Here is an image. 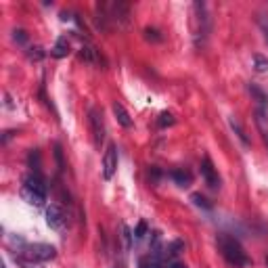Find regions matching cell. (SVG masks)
Returning <instances> with one entry per match:
<instances>
[{"label": "cell", "instance_id": "cell-1", "mask_svg": "<svg viewBox=\"0 0 268 268\" xmlns=\"http://www.w3.org/2000/svg\"><path fill=\"white\" fill-rule=\"evenodd\" d=\"M216 241H218V250H220V253L224 256V260H226L228 264L241 268V266H247V264L252 262V260L247 258L243 245H241L239 241L233 237V235L222 233V235H218V239H216Z\"/></svg>", "mask_w": 268, "mask_h": 268}, {"label": "cell", "instance_id": "cell-2", "mask_svg": "<svg viewBox=\"0 0 268 268\" xmlns=\"http://www.w3.org/2000/svg\"><path fill=\"white\" fill-rule=\"evenodd\" d=\"M19 256H25L34 262H48V260L57 258V250L48 243H23Z\"/></svg>", "mask_w": 268, "mask_h": 268}, {"label": "cell", "instance_id": "cell-3", "mask_svg": "<svg viewBox=\"0 0 268 268\" xmlns=\"http://www.w3.org/2000/svg\"><path fill=\"white\" fill-rule=\"evenodd\" d=\"M88 124H90V132L94 138V145L101 147L105 140V124H103V113H101L97 107H92L88 111Z\"/></svg>", "mask_w": 268, "mask_h": 268}, {"label": "cell", "instance_id": "cell-4", "mask_svg": "<svg viewBox=\"0 0 268 268\" xmlns=\"http://www.w3.org/2000/svg\"><path fill=\"white\" fill-rule=\"evenodd\" d=\"M199 172H201L203 180H206V184H208L209 189H218V187H220V176H218V172H216V168H214L212 159H209L208 155L201 159V164H199Z\"/></svg>", "mask_w": 268, "mask_h": 268}, {"label": "cell", "instance_id": "cell-5", "mask_svg": "<svg viewBox=\"0 0 268 268\" xmlns=\"http://www.w3.org/2000/svg\"><path fill=\"white\" fill-rule=\"evenodd\" d=\"M46 222L50 228H63L67 222V214L65 209H63V206H59V203H50V206L46 208Z\"/></svg>", "mask_w": 268, "mask_h": 268}, {"label": "cell", "instance_id": "cell-6", "mask_svg": "<svg viewBox=\"0 0 268 268\" xmlns=\"http://www.w3.org/2000/svg\"><path fill=\"white\" fill-rule=\"evenodd\" d=\"M116 170H118V147L111 143L103 155V178L105 180H111Z\"/></svg>", "mask_w": 268, "mask_h": 268}, {"label": "cell", "instance_id": "cell-7", "mask_svg": "<svg viewBox=\"0 0 268 268\" xmlns=\"http://www.w3.org/2000/svg\"><path fill=\"white\" fill-rule=\"evenodd\" d=\"M253 116H256V126L260 134H262V140L268 147V113H266V105H258L256 111H253Z\"/></svg>", "mask_w": 268, "mask_h": 268}, {"label": "cell", "instance_id": "cell-8", "mask_svg": "<svg viewBox=\"0 0 268 268\" xmlns=\"http://www.w3.org/2000/svg\"><path fill=\"white\" fill-rule=\"evenodd\" d=\"M23 184H25V187H30V189H34V191H40V193H44V195L48 193L46 180L42 178L40 172H31V174H28L23 178Z\"/></svg>", "mask_w": 268, "mask_h": 268}, {"label": "cell", "instance_id": "cell-9", "mask_svg": "<svg viewBox=\"0 0 268 268\" xmlns=\"http://www.w3.org/2000/svg\"><path fill=\"white\" fill-rule=\"evenodd\" d=\"M109 15L116 19V21H119V23H128V17H130V4H126V2H122V0H118V2H113L111 4V13Z\"/></svg>", "mask_w": 268, "mask_h": 268}, {"label": "cell", "instance_id": "cell-10", "mask_svg": "<svg viewBox=\"0 0 268 268\" xmlns=\"http://www.w3.org/2000/svg\"><path fill=\"white\" fill-rule=\"evenodd\" d=\"M21 197L28 203H31V206H36V208H42L44 206V201H46V195L40 193V191H34V189H30V187H21Z\"/></svg>", "mask_w": 268, "mask_h": 268}, {"label": "cell", "instance_id": "cell-11", "mask_svg": "<svg viewBox=\"0 0 268 268\" xmlns=\"http://www.w3.org/2000/svg\"><path fill=\"white\" fill-rule=\"evenodd\" d=\"M80 59L88 63V65H101V55L97 46H92V44H84V46L80 48Z\"/></svg>", "mask_w": 268, "mask_h": 268}, {"label": "cell", "instance_id": "cell-12", "mask_svg": "<svg viewBox=\"0 0 268 268\" xmlns=\"http://www.w3.org/2000/svg\"><path fill=\"white\" fill-rule=\"evenodd\" d=\"M50 55H53L55 59H63V57H67V55H69V40H67L65 36L57 38L55 46L50 48Z\"/></svg>", "mask_w": 268, "mask_h": 268}, {"label": "cell", "instance_id": "cell-13", "mask_svg": "<svg viewBox=\"0 0 268 268\" xmlns=\"http://www.w3.org/2000/svg\"><path fill=\"white\" fill-rule=\"evenodd\" d=\"M113 113H116L119 126H124V128H132V118H130V113L124 109L122 103H113Z\"/></svg>", "mask_w": 268, "mask_h": 268}, {"label": "cell", "instance_id": "cell-14", "mask_svg": "<svg viewBox=\"0 0 268 268\" xmlns=\"http://www.w3.org/2000/svg\"><path fill=\"white\" fill-rule=\"evenodd\" d=\"M170 178L174 180L178 187H189L191 180H193V176H191V172L187 170H182V168H178V170H172L170 172Z\"/></svg>", "mask_w": 268, "mask_h": 268}, {"label": "cell", "instance_id": "cell-15", "mask_svg": "<svg viewBox=\"0 0 268 268\" xmlns=\"http://www.w3.org/2000/svg\"><path fill=\"white\" fill-rule=\"evenodd\" d=\"M228 124H231V128L235 130V134L239 136V140L243 143L245 147H250L252 143H250V138H247V134H245V130H243V126H241V122L237 118H228Z\"/></svg>", "mask_w": 268, "mask_h": 268}, {"label": "cell", "instance_id": "cell-16", "mask_svg": "<svg viewBox=\"0 0 268 268\" xmlns=\"http://www.w3.org/2000/svg\"><path fill=\"white\" fill-rule=\"evenodd\" d=\"M138 268H164V266H162V260H159V258H155V256H145V258H140Z\"/></svg>", "mask_w": 268, "mask_h": 268}, {"label": "cell", "instance_id": "cell-17", "mask_svg": "<svg viewBox=\"0 0 268 268\" xmlns=\"http://www.w3.org/2000/svg\"><path fill=\"white\" fill-rule=\"evenodd\" d=\"M174 116H172L170 111H164V113H159V118H157V126L159 128H168V126H174Z\"/></svg>", "mask_w": 268, "mask_h": 268}, {"label": "cell", "instance_id": "cell-18", "mask_svg": "<svg viewBox=\"0 0 268 268\" xmlns=\"http://www.w3.org/2000/svg\"><path fill=\"white\" fill-rule=\"evenodd\" d=\"M119 231H122V241H124V250L126 252H128L130 250V247H132V237H134V233L130 231V228L128 226H126V224H122V226H119Z\"/></svg>", "mask_w": 268, "mask_h": 268}, {"label": "cell", "instance_id": "cell-19", "mask_svg": "<svg viewBox=\"0 0 268 268\" xmlns=\"http://www.w3.org/2000/svg\"><path fill=\"white\" fill-rule=\"evenodd\" d=\"M15 262L21 268H42L40 262H34V260H30V258H25V256H15Z\"/></svg>", "mask_w": 268, "mask_h": 268}, {"label": "cell", "instance_id": "cell-20", "mask_svg": "<svg viewBox=\"0 0 268 268\" xmlns=\"http://www.w3.org/2000/svg\"><path fill=\"white\" fill-rule=\"evenodd\" d=\"M147 231H149V226H147V222H145V220H140L138 224H136V228H134V239H136V241L145 239V237H147Z\"/></svg>", "mask_w": 268, "mask_h": 268}, {"label": "cell", "instance_id": "cell-21", "mask_svg": "<svg viewBox=\"0 0 268 268\" xmlns=\"http://www.w3.org/2000/svg\"><path fill=\"white\" fill-rule=\"evenodd\" d=\"M191 199H193L195 206H199V208H203V209H212V203H209L206 197L199 195V193H193V195H191Z\"/></svg>", "mask_w": 268, "mask_h": 268}, {"label": "cell", "instance_id": "cell-22", "mask_svg": "<svg viewBox=\"0 0 268 268\" xmlns=\"http://www.w3.org/2000/svg\"><path fill=\"white\" fill-rule=\"evenodd\" d=\"M145 38L149 42H162L164 40V36L159 34V30H155V28H147L145 30Z\"/></svg>", "mask_w": 268, "mask_h": 268}, {"label": "cell", "instance_id": "cell-23", "mask_svg": "<svg viewBox=\"0 0 268 268\" xmlns=\"http://www.w3.org/2000/svg\"><path fill=\"white\" fill-rule=\"evenodd\" d=\"M253 67H256V72H266L268 69V59L262 55H253Z\"/></svg>", "mask_w": 268, "mask_h": 268}, {"label": "cell", "instance_id": "cell-24", "mask_svg": "<svg viewBox=\"0 0 268 268\" xmlns=\"http://www.w3.org/2000/svg\"><path fill=\"white\" fill-rule=\"evenodd\" d=\"M44 55H46V53H44L40 46H31V48H28V59H31V61H42Z\"/></svg>", "mask_w": 268, "mask_h": 268}, {"label": "cell", "instance_id": "cell-25", "mask_svg": "<svg viewBox=\"0 0 268 268\" xmlns=\"http://www.w3.org/2000/svg\"><path fill=\"white\" fill-rule=\"evenodd\" d=\"M250 92L256 97V101H258V105H266V97H264V92L260 90L258 86H253V84H250Z\"/></svg>", "mask_w": 268, "mask_h": 268}, {"label": "cell", "instance_id": "cell-26", "mask_svg": "<svg viewBox=\"0 0 268 268\" xmlns=\"http://www.w3.org/2000/svg\"><path fill=\"white\" fill-rule=\"evenodd\" d=\"M258 23H260V28H262V31H264V38L268 40V19L264 17V15H260V19H258Z\"/></svg>", "mask_w": 268, "mask_h": 268}, {"label": "cell", "instance_id": "cell-27", "mask_svg": "<svg viewBox=\"0 0 268 268\" xmlns=\"http://www.w3.org/2000/svg\"><path fill=\"white\" fill-rule=\"evenodd\" d=\"M13 38H15L17 42H21V44H23L25 40H28V34H25L23 30H15V36H13Z\"/></svg>", "mask_w": 268, "mask_h": 268}, {"label": "cell", "instance_id": "cell-28", "mask_svg": "<svg viewBox=\"0 0 268 268\" xmlns=\"http://www.w3.org/2000/svg\"><path fill=\"white\" fill-rule=\"evenodd\" d=\"M162 266H164V268H187L184 264L178 262V260H172V262H164Z\"/></svg>", "mask_w": 268, "mask_h": 268}, {"label": "cell", "instance_id": "cell-29", "mask_svg": "<svg viewBox=\"0 0 268 268\" xmlns=\"http://www.w3.org/2000/svg\"><path fill=\"white\" fill-rule=\"evenodd\" d=\"M266 266H268V253H266Z\"/></svg>", "mask_w": 268, "mask_h": 268}]
</instances>
